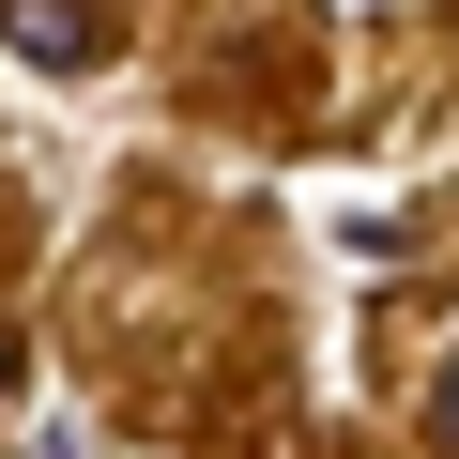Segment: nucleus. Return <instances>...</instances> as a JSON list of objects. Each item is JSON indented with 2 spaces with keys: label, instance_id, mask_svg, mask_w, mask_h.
<instances>
[{
  "label": "nucleus",
  "instance_id": "2",
  "mask_svg": "<svg viewBox=\"0 0 459 459\" xmlns=\"http://www.w3.org/2000/svg\"><path fill=\"white\" fill-rule=\"evenodd\" d=\"M429 429H444V459H459V352L429 368Z\"/></svg>",
  "mask_w": 459,
  "mask_h": 459
},
{
  "label": "nucleus",
  "instance_id": "3",
  "mask_svg": "<svg viewBox=\"0 0 459 459\" xmlns=\"http://www.w3.org/2000/svg\"><path fill=\"white\" fill-rule=\"evenodd\" d=\"M0 398H16V337H0Z\"/></svg>",
  "mask_w": 459,
  "mask_h": 459
},
{
  "label": "nucleus",
  "instance_id": "1",
  "mask_svg": "<svg viewBox=\"0 0 459 459\" xmlns=\"http://www.w3.org/2000/svg\"><path fill=\"white\" fill-rule=\"evenodd\" d=\"M0 47H16L31 77H77V62H108V31H92V0H0Z\"/></svg>",
  "mask_w": 459,
  "mask_h": 459
}]
</instances>
